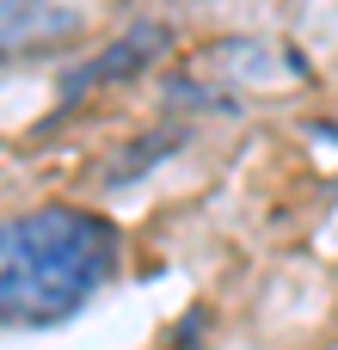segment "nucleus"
<instances>
[{
  "label": "nucleus",
  "instance_id": "nucleus-3",
  "mask_svg": "<svg viewBox=\"0 0 338 350\" xmlns=\"http://www.w3.org/2000/svg\"><path fill=\"white\" fill-rule=\"evenodd\" d=\"M154 43H160V31H135V37H123L111 55H99L92 68H80V74H74V92H80V86H92V80H117V74H135V68L154 55Z\"/></svg>",
  "mask_w": 338,
  "mask_h": 350
},
{
  "label": "nucleus",
  "instance_id": "nucleus-1",
  "mask_svg": "<svg viewBox=\"0 0 338 350\" xmlns=\"http://www.w3.org/2000/svg\"><path fill=\"white\" fill-rule=\"evenodd\" d=\"M117 277V228L92 209L49 203L0 221V326L37 332L74 320Z\"/></svg>",
  "mask_w": 338,
  "mask_h": 350
},
{
  "label": "nucleus",
  "instance_id": "nucleus-2",
  "mask_svg": "<svg viewBox=\"0 0 338 350\" xmlns=\"http://www.w3.org/2000/svg\"><path fill=\"white\" fill-rule=\"evenodd\" d=\"M80 37V12L55 0H0V62L43 55Z\"/></svg>",
  "mask_w": 338,
  "mask_h": 350
}]
</instances>
